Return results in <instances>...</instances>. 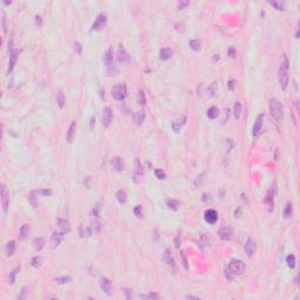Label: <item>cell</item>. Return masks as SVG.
<instances>
[{
  "mask_svg": "<svg viewBox=\"0 0 300 300\" xmlns=\"http://www.w3.org/2000/svg\"><path fill=\"white\" fill-rule=\"evenodd\" d=\"M279 83L283 89H286L287 88V85H288V59L286 55H283V61L280 64V67H279Z\"/></svg>",
  "mask_w": 300,
  "mask_h": 300,
  "instance_id": "6da1fadb",
  "label": "cell"
},
{
  "mask_svg": "<svg viewBox=\"0 0 300 300\" xmlns=\"http://www.w3.org/2000/svg\"><path fill=\"white\" fill-rule=\"evenodd\" d=\"M268 107H270L271 115L274 117V120L277 122H281V120L284 117V108H283L281 102L277 99H271L268 102Z\"/></svg>",
  "mask_w": 300,
  "mask_h": 300,
  "instance_id": "7a4b0ae2",
  "label": "cell"
},
{
  "mask_svg": "<svg viewBox=\"0 0 300 300\" xmlns=\"http://www.w3.org/2000/svg\"><path fill=\"white\" fill-rule=\"evenodd\" d=\"M111 96L116 101H122L127 96V86L123 83L114 86L111 89Z\"/></svg>",
  "mask_w": 300,
  "mask_h": 300,
  "instance_id": "3957f363",
  "label": "cell"
},
{
  "mask_svg": "<svg viewBox=\"0 0 300 300\" xmlns=\"http://www.w3.org/2000/svg\"><path fill=\"white\" fill-rule=\"evenodd\" d=\"M229 270L233 274H241L245 271V264L239 259H232L229 264Z\"/></svg>",
  "mask_w": 300,
  "mask_h": 300,
  "instance_id": "277c9868",
  "label": "cell"
},
{
  "mask_svg": "<svg viewBox=\"0 0 300 300\" xmlns=\"http://www.w3.org/2000/svg\"><path fill=\"white\" fill-rule=\"evenodd\" d=\"M107 24V15L104 13H101L95 19L94 24L92 25V31H101Z\"/></svg>",
  "mask_w": 300,
  "mask_h": 300,
  "instance_id": "5b68a950",
  "label": "cell"
},
{
  "mask_svg": "<svg viewBox=\"0 0 300 300\" xmlns=\"http://www.w3.org/2000/svg\"><path fill=\"white\" fill-rule=\"evenodd\" d=\"M113 121V113H111V109L109 107H106L102 111V126L103 127H109L110 123Z\"/></svg>",
  "mask_w": 300,
  "mask_h": 300,
  "instance_id": "8992f818",
  "label": "cell"
},
{
  "mask_svg": "<svg viewBox=\"0 0 300 300\" xmlns=\"http://www.w3.org/2000/svg\"><path fill=\"white\" fill-rule=\"evenodd\" d=\"M263 122H264V114H259L256 119V122H254V126L252 128V135L254 137H257L260 132H262V128H263Z\"/></svg>",
  "mask_w": 300,
  "mask_h": 300,
  "instance_id": "52a82bcc",
  "label": "cell"
},
{
  "mask_svg": "<svg viewBox=\"0 0 300 300\" xmlns=\"http://www.w3.org/2000/svg\"><path fill=\"white\" fill-rule=\"evenodd\" d=\"M256 250H257V244L256 241L252 239V238H249L246 244H245V252H246V256L249 258H252L253 254L256 253Z\"/></svg>",
  "mask_w": 300,
  "mask_h": 300,
  "instance_id": "ba28073f",
  "label": "cell"
},
{
  "mask_svg": "<svg viewBox=\"0 0 300 300\" xmlns=\"http://www.w3.org/2000/svg\"><path fill=\"white\" fill-rule=\"evenodd\" d=\"M117 60L121 64H128L130 61V56L123 46H120V48L117 51Z\"/></svg>",
  "mask_w": 300,
  "mask_h": 300,
  "instance_id": "9c48e42d",
  "label": "cell"
},
{
  "mask_svg": "<svg viewBox=\"0 0 300 300\" xmlns=\"http://www.w3.org/2000/svg\"><path fill=\"white\" fill-rule=\"evenodd\" d=\"M204 218H205V220H206L209 224H215V223L218 220V213H217V211H215V210H212V209H209V210L205 211Z\"/></svg>",
  "mask_w": 300,
  "mask_h": 300,
  "instance_id": "30bf717a",
  "label": "cell"
},
{
  "mask_svg": "<svg viewBox=\"0 0 300 300\" xmlns=\"http://www.w3.org/2000/svg\"><path fill=\"white\" fill-rule=\"evenodd\" d=\"M1 204H2L4 212L6 213L7 210H8V204H9V203H8V195H7L5 184H1Z\"/></svg>",
  "mask_w": 300,
  "mask_h": 300,
  "instance_id": "8fae6325",
  "label": "cell"
},
{
  "mask_svg": "<svg viewBox=\"0 0 300 300\" xmlns=\"http://www.w3.org/2000/svg\"><path fill=\"white\" fill-rule=\"evenodd\" d=\"M218 234H219V238H220L222 240H230L232 232H231V229H230V228L225 226V228H222V229L218 231Z\"/></svg>",
  "mask_w": 300,
  "mask_h": 300,
  "instance_id": "7c38bea8",
  "label": "cell"
},
{
  "mask_svg": "<svg viewBox=\"0 0 300 300\" xmlns=\"http://www.w3.org/2000/svg\"><path fill=\"white\" fill-rule=\"evenodd\" d=\"M111 166H113V168H114L116 171H122V170L124 169L123 160H122L121 157H119V156H116V157H114V158H113V161H111Z\"/></svg>",
  "mask_w": 300,
  "mask_h": 300,
  "instance_id": "4fadbf2b",
  "label": "cell"
},
{
  "mask_svg": "<svg viewBox=\"0 0 300 300\" xmlns=\"http://www.w3.org/2000/svg\"><path fill=\"white\" fill-rule=\"evenodd\" d=\"M100 286L101 288L107 293V294H110L111 292H110V288H111V283H110V280L108 279V278H101L100 280Z\"/></svg>",
  "mask_w": 300,
  "mask_h": 300,
  "instance_id": "5bb4252c",
  "label": "cell"
},
{
  "mask_svg": "<svg viewBox=\"0 0 300 300\" xmlns=\"http://www.w3.org/2000/svg\"><path fill=\"white\" fill-rule=\"evenodd\" d=\"M103 62H104V65L108 67V68H110V67L113 66V49H111V48H109V49L104 53Z\"/></svg>",
  "mask_w": 300,
  "mask_h": 300,
  "instance_id": "9a60e30c",
  "label": "cell"
},
{
  "mask_svg": "<svg viewBox=\"0 0 300 300\" xmlns=\"http://www.w3.org/2000/svg\"><path fill=\"white\" fill-rule=\"evenodd\" d=\"M172 55V49L169 48V47H164V48H161L160 51V59L161 60H168L170 59Z\"/></svg>",
  "mask_w": 300,
  "mask_h": 300,
  "instance_id": "2e32d148",
  "label": "cell"
},
{
  "mask_svg": "<svg viewBox=\"0 0 300 300\" xmlns=\"http://www.w3.org/2000/svg\"><path fill=\"white\" fill-rule=\"evenodd\" d=\"M75 130H76V122H72V124L69 126V129L67 132V142L72 143L74 135H75Z\"/></svg>",
  "mask_w": 300,
  "mask_h": 300,
  "instance_id": "e0dca14e",
  "label": "cell"
},
{
  "mask_svg": "<svg viewBox=\"0 0 300 300\" xmlns=\"http://www.w3.org/2000/svg\"><path fill=\"white\" fill-rule=\"evenodd\" d=\"M58 225H59V228H60V231L65 234H66L67 232H69V230H70L69 223H68V220H66V219H58Z\"/></svg>",
  "mask_w": 300,
  "mask_h": 300,
  "instance_id": "ac0fdd59",
  "label": "cell"
},
{
  "mask_svg": "<svg viewBox=\"0 0 300 300\" xmlns=\"http://www.w3.org/2000/svg\"><path fill=\"white\" fill-rule=\"evenodd\" d=\"M144 119H145V113H144V110L137 111V113H135V115H134V121L136 122L137 126H141V124L143 123Z\"/></svg>",
  "mask_w": 300,
  "mask_h": 300,
  "instance_id": "d6986e66",
  "label": "cell"
},
{
  "mask_svg": "<svg viewBox=\"0 0 300 300\" xmlns=\"http://www.w3.org/2000/svg\"><path fill=\"white\" fill-rule=\"evenodd\" d=\"M33 246L34 249H35V251H41L42 249H43V246H45V239L42 238V237H38V238H35L33 241Z\"/></svg>",
  "mask_w": 300,
  "mask_h": 300,
  "instance_id": "ffe728a7",
  "label": "cell"
},
{
  "mask_svg": "<svg viewBox=\"0 0 300 300\" xmlns=\"http://www.w3.org/2000/svg\"><path fill=\"white\" fill-rule=\"evenodd\" d=\"M64 234L61 231L60 232H54V233L52 234V243H53V246H58L60 243H61V240H62V238H64Z\"/></svg>",
  "mask_w": 300,
  "mask_h": 300,
  "instance_id": "44dd1931",
  "label": "cell"
},
{
  "mask_svg": "<svg viewBox=\"0 0 300 300\" xmlns=\"http://www.w3.org/2000/svg\"><path fill=\"white\" fill-rule=\"evenodd\" d=\"M292 203L291 202H287L286 205H285V209H284V218L285 219H288L291 218L292 216V212H293V207H292Z\"/></svg>",
  "mask_w": 300,
  "mask_h": 300,
  "instance_id": "7402d4cb",
  "label": "cell"
},
{
  "mask_svg": "<svg viewBox=\"0 0 300 300\" xmlns=\"http://www.w3.org/2000/svg\"><path fill=\"white\" fill-rule=\"evenodd\" d=\"M19 237H20V239L21 240H25V239H27V237H28V233H30V228H28V225L27 224H24L21 228H20V232H19Z\"/></svg>",
  "mask_w": 300,
  "mask_h": 300,
  "instance_id": "603a6c76",
  "label": "cell"
},
{
  "mask_svg": "<svg viewBox=\"0 0 300 300\" xmlns=\"http://www.w3.org/2000/svg\"><path fill=\"white\" fill-rule=\"evenodd\" d=\"M207 117L209 119H211V120H213V119H216L217 116H218V114H219V109L216 107V106H212L211 108H209V110H207Z\"/></svg>",
  "mask_w": 300,
  "mask_h": 300,
  "instance_id": "cb8c5ba5",
  "label": "cell"
},
{
  "mask_svg": "<svg viewBox=\"0 0 300 300\" xmlns=\"http://www.w3.org/2000/svg\"><path fill=\"white\" fill-rule=\"evenodd\" d=\"M14 251H15V241L11 240V241H8L7 245H6V254H7L8 257H9V256H13Z\"/></svg>",
  "mask_w": 300,
  "mask_h": 300,
  "instance_id": "d4e9b609",
  "label": "cell"
},
{
  "mask_svg": "<svg viewBox=\"0 0 300 300\" xmlns=\"http://www.w3.org/2000/svg\"><path fill=\"white\" fill-rule=\"evenodd\" d=\"M164 262L167 263L168 265H171L172 267H175V260H173V258H172V256H171V253H170V251L169 250H166V252H164Z\"/></svg>",
  "mask_w": 300,
  "mask_h": 300,
  "instance_id": "484cf974",
  "label": "cell"
},
{
  "mask_svg": "<svg viewBox=\"0 0 300 300\" xmlns=\"http://www.w3.org/2000/svg\"><path fill=\"white\" fill-rule=\"evenodd\" d=\"M241 109H243V107H241V103L240 102H236L233 106V115L236 119H239L240 117V114H241Z\"/></svg>",
  "mask_w": 300,
  "mask_h": 300,
  "instance_id": "4316f807",
  "label": "cell"
},
{
  "mask_svg": "<svg viewBox=\"0 0 300 300\" xmlns=\"http://www.w3.org/2000/svg\"><path fill=\"white\" fill-rule=\"evenodd\" d=\"M286 263H287V266L290 268H294L296 267V256L294 254H288L286 257Z\"/></svg>",
  "mask_w": 300,
  "mask_h": 300,
  "instance_id": "83f0119b",
  "label": "cell"
},
{
  "mask_svg": "<svg viewBox=\"0 0 300 300\" xmlns=\"http://www.w3.org/2000/svg\"><path fill=\"white\" fill-rule=\"evenodd\" d=\"M167 205L171 209V210H175V211L179 209V202L176 200H168Z\"/></svg>",
  "mask_w": 300,
  "mask_h": 300,
  "instance_id": "f1b7e54d",
  "label": "cell"
},
{
  "mask_svg": "<svg viewBox=\"0 0 300 300\" xmlns=\"http://www.w3.org/2000/svg\"><path fill=\"white\" fill-rule=\"evenodd\" d=\"M116 197H117V200L122 204L127 202V194H126L124 190H119L117 194H116Z\"/></svg>",
  "mask_w": 300,
  "mask_h": 300,
  "instance_id": "f546056e",
  "label": "cell"
},
{
  "mask_svg": "<svg viewBox=\"0 0 300 300\" xmlns=\"http://www.w3.org/2000/svg\"><path fill=\"white\" fill-rule=\"evenodd\" d=\"M92 234V230L89 228H86L83 225L80 226V236L81 237H89Z\"/></svg>",
  "mask_w": 300,
  "mask_h": 300,
  "instance_id": "4dcf8cb0",
  "label": "cell"
},
{
  "mask_svg": "<svg viewBox=\"0 0 300 300\" xmlns=\"http://www.w3.org/2000/svg\"><path fill=\"white\" fill-rule=\"evenodd\" d=\"M135 169H136V175H143L144 173V170H143V167H142V164H141V162H140V160L138 158H136V161H135Z\"/></svg>",
  "mask_w": 300,
  "mask_h": 300,
  "instance_id": "1f68e13d",
  "label": "cell"
},
{
  "mask_svg": "<svg viewBox=\"0 0 300 300\" xmlns=\"http://www.w3.org/2000/svg\"><path fill=\"white\" fill-rule=\"evenodd\" d=\"M138 298H141V299H160L161 296L157 293H150V294H140Z\"/></svg>",
  "mask_w": 300,
  "mask_h": 300,
  "instance_id": "d6a6232c",
  "label": "cell"
},
{
  "mask_svg": "<svg viewBox=\"0 0 300 300\" xmlns=\"http://www.w3.org/2000/svg\"><path fill=\"white\" fill-rule=\"evenodd\" d=\"M18 271H20V266L14 267V268L12 270V272L9 273V283H11V284H14V283H15V275H17Z\"/></svg>",
  "mask_w": 300,
  "mask_h": 300,
  "instance_id": "836d02e7",
  "label": "cell"
},
{
  "mask_svg": "<svg viewBox=\"0 0 300 300\" xmlns=\"http://www.w3.org/2000/svg\"><path fill=\"white\" fill-rule=\"evenodd\" d=\"M41 263H42V259L40 256H35L32 258V262H31V265L33 267H40L41 266Z\"/></svg>",
  "mask_w": 300,
  "mask_h": 300,
  "instance_id": "e575fe53",
  "label": "cell"
},
{
  "mask_svg": "<svg viewBox=\"0 0 300 300\" xmlns=\"http://www.w3.org/2000/svg\"><path fill=\"white\" fill-rule=\"evenodd\" d=\"M56 102H58V104H59L60 108L64 107V104H65V95H64V92H62V90L59 92L58 98H56Z\"/></svg>",
  "mask_w": 300,
  "mask_h": 300,
  "instance_id": "d590c367",
  "label": "cell"
},
{
  "mask_svg": "<svg viewBox=\"0 0 300 300\" xmlns=\"http://www.w3.org/2000/svg\"><path fill=\"white\" fill-rule=\"evenodd\" d=\"M38 194V191H31V194H30V196H28V200H30V203H31V205L33 206V207H36V204H38V202H36V197H35V195Z\"/></svg>",
  "mask_w": 300,
  "mask_h": 300,
  "instance_id": "8d00e7d4",
  "label": "cell"
},
{
  "mask_svg": "<svg viewBox=\"0 0 300 300\" xmlns=\"http://www.w3.org/2000/svg\"><path fill=\"white\" fill-rule=\"evenodd\" d=\"M185 121H187V117L183 116V117H182V121H179V123H173V124H172V129H173L175 132H178V130L181 129V127L185 124Z\"/></svg>",
  "mask_w": 300,
  "mask_h": 300,
  "instance_id": "74e56055",
  "label": "cell"
},
{
  "mask_svg": "<svg viewBox=\"0 0 300 300\" xmlns=\"http://www.w3.org/2000/svg\"><path fill=\"white\" fill-rule=\"evenodd\" d=\"M190 47H191V49H192V51H200V40H197V39L191 40V41H190Z\"/></svg>",
  "mask_w": 300,
  "mask_h": 300,
  "instance_id": "f35d334b",
  "label": "cell"
},
{
  "mask_svg": "<svg viewBox=\"0 0 300 300\" xmlns=\"http://www.w3.org/2000/svg\"><path fill=\"white\" fill-rule=\"evenodd\" d=\"M134 213L137 218H142L143 217V213H142V206L141 205H136L135 209H134Z\"/></svg>",
  "mask_w": 300,
  "mask_h": 300,
  "instance_id": "ab89813d",
  "label": "cell"
},
{
  "mask_svg": "<svg viewBox=\"0 0 300 300\" xmlns=\"http://www.w3.org/2000/svg\"><path fill=\"white\" fill-rule=\"evenodd\" d=\"M155 176L158 178V179H166V173L162 169H156L155 170Z\"/></svg>",
  "mask_w": 300,
  "mask_h": 300,
  "instance_id": "60d3db41",
  "label": "cell"
},
{
  "mask_svg": "<svg viewBox=\"0 0 300 300\" xmlns=\"http://www.w3.org/2000/svg\"><path fill=\"white\" fill-rule=\"evenodd\" d=\"M204 176H205V172L200 173V175H198V176L196 177V179H195V187H197V188H198L200 184H202V182H203V179H204V178H203Z\"/></svg>",
  "mask_w": 300,
  "mask_h": 300,
  "instance_id": "b9f144b4",
  "label": "cell"
},
{
  "mask_svg": "<svg viewBox=\"0 0 300 300\" xmlns=\"http://www.w3.org/2000/svg\"><path fill=\"white\" fill-rule=\"evenodd\" d=\"M72 280L70 277H61V278H56V283L58 284H67Z\"/></svg>",
  "mask_w": 300,
  "mask_h": 300,
  "instance_id": "7bdbcfd3",
  "label": "cell"
},
{
  "mask_svg": "<svg viewBox=\"0 0 300 300\" xmlns=\"http://www.w3.org/2000/svg\"><path fill=\"white\" fill-rule=\"evenodd\" d=\"M138 101H140V104H142V106L145 104V95H144V92H143V90H141V92L138 93Z\"/></svg>",
  "mask_w": 300,
  "mask_h": 300,
  "instance_id": "ee69618b",
  "label": "cell"
},
{
  "mask_svg": "<svg viewBox=\"0 0 300 300\" xmlns=\"http://www.w3.org/2000/svg\"><path fill=\"white\" fill-rule=\"evenodd\" d=\"M268 4H271L272 6H274L278 11H281V9L284 8V5H283L281 2H277V1H268Z\"/></svg>",
  "mask_w": 300,
  "mask_h": 300,
  "instance_id": "f6af8a7d",
  "label": "cell"
},
{
  "mask_svg": "<svg viewBox=\"0 0 300 300\" xmlns=\"http://www.w3.org/2000/svg\"><path fill=\"white\" fill-rule=\"evenodd\" d=\"M216 89H217V82H212V83L210 85V87H209V92H210V95H211V96L215 94Z\"/></svg>",
  "mask_w": 300,
  "mask_h": 300,
  "instance_id": "bcb514c9",
  "label": "cell"
},
{
  "mask_svg": "<svg viewBox=\"0 0 300 300\" xmlns=\"http://www.w3.org/2000/svg\"><path fill=\"white\" fill-rule=\"evenodd\" d=\"M39 194H41V195H43V196H51V195L53 194V191H52L51 189H43V190H40Z\"/></svg>",
  "mask_w": 300,
  "mask_h": 300,
  "instance_id": "7dc6e473",
  "label": "cell"
},
{
  "mask_svg": "<svg viewBox=\"0 0 300 300\" xmlns=\"http://www.w3.org/2000/svg\"><path fill=\"white\" fill-rule=\"evenodd\" d=\"M74 49L76 51V53H77V54H81V52H82V47H81L80 42H74Z\"/></svg>",
  "mask_w": 300,
  "mask_h": 300,
  "instance_id": "c3c4849f",
  "label": "cell"
},
{
  "mask_svg": "<svg viewBox=\"0 0 300 300\" xmlns=\"http://www.w3.org/2000/svg\"><path fill=\"white\" fill-rule=\"evenodd\" d=\"M228 55H229V58H231V59H233L234 55H236V51H234V48L232 47H230L229 48V52H228Z\"/></svg>",
  "mask_w": 300,
  "mask_h": 300,
  "instance_id": "681fc988",
  "label": "cell"
},
{
  "mask_svg": "<svg viewBox=\"0 0 300 300\" xmlns=\"http://www.w3.org/2000/svg\"><path fill=\"white\" fill-rule=\"evenodd\" d=\"M2 30H4V33L7 32V28H6V18H5V13H2Z\"/></svg>",
  "mask_w": 300,
  "mask_h": 300,
  "instance_id": "f907efd6",
  "label": "cell"
},
{
  "mask_svg": "<svg viewBox=\"0 0 300 300\" xmlns=\"http://www.w3.org/2000/svg\"><path fill=\"white\" fill-rule=\"evenodd\" d=\"M179 245H181V236L178 234V236H176V238H175V246L178 249Z\"/></svg>",
  "mask_w": 300,
  "mask_h": 300,
  "instance_id": "816d5d0a",
  "label": "cell"
},
{
  "mask_svg": "<svg viewBox=\"0 0 300 300\" xmlns=\"http://www.w3.org/2000/svg\"><path fill=\"white\" fill-rule=\"evenodd\" d=\"M189 5V1H179V4H178V9H182L183 7H185V6H188Z\"/></svg>",
  "mask_w": 300,
  "mask_h": 300,
  "instance_id": "f5cc1de1",
  "label": "cell"
},
{
  "mask_svg": "<svg viewBox=\"0 0 300 300\" xmlns=\"http://www.w3.org/2000/svg\"><path fill=\"white\" fill-rule=\"evenodd\" d=\"M123 291H124V293H126V296H127V299H132V298H133V294L130 293V292H132L130 290H128V288H123Z\"/></svg>",
  "mask_w": 300,
  "mask_h": 300,
  "instance_id": "db71d44e",
  "label": "cell"
},
{
  "mask_svg": "<svg viewBox=\"0 0 300 300\" xmlns=\"http://www.w3.org/2000/svg\"><path fill=\"white\" fill-rule=\"evenodd\" d=\"M228 87L230 90H234V80H229L228 82Z\"/></svg>",
  "mask_w": 300,
  "mask_h": 300,
  "instance_id": "11a10c76",
  "label": "cell"
},
{
  "mask_svg": "<svg viewBox=\"0 0 300 300\" xmlns=\"http://www.w3.org/2000/svg\"><path fill=\"white\" fill-rule=\"evenodd\" d=\"M182 258H183V264H184V267H185V270H188L189 268V265H188V262H187V259H185V254H184V252H182Z\"/></svg>",
  "mask_w": 300,
  "mask_h": 300,
  "instance_id": "9f6ffc18",
  "label": "cell"
},
{
  "mask_svg": "<svg viewBox=\"0 0 300 300\" xmlns=\"http://www.w3.org/2000/svg\"><path fill=\"white\" fill-rule=\"evenodd\" d=\"M35 22H36V25L41 26V18H40L39 15H36V17H35Z\"/></svg>",
  "mask_w": 300,
  "mask_h": 300,
  "instance_id": "6f0895ef",
  "label": "cell"
},
{
  "mask_svg": "<svg viewBox=\"0 0 300 300\" xmlns=\"http://www.w3.org/2000/svg\"><path fill=\"white\" fill-rule=\"evenodd\" d=\"M225 273H226L228 279H229V280H231V275H230V270H229V267H226V268H225Z\"/></svg>",
  "mask_w": 300,
  "mask_h": 300,
  "instance_id": "680465c9",
  "label": "cell"
},
{
  "mask_svg": "<svg viewBox=\"0 0 300 300\" xmlns=\"http://www.w3.org/2000/svg\"><path fill=\"white\" fill-rule=\"evenodd\" d=\"M94 124H95V117H94V116H92V117H90V127L93 128V126H94Z\"/></svg>",
  "mask_w": 300,
  "mask_h": 300,
  "instance_id": "91938a15",
  "label": "cell"
},
{
  "mask_svg": "<svg viewBox=\"0 0 300 300\" xmlns=\"http://www.w3.org/2000/svg\"><path fill=\"white\" fill-rule=\"evenodd\" d=\"M25 293H26V288L24 287V288H22V291H21V296L19 297V299H22V298H24V296H25Z\"/></svg>",
  "mask_w": 300,
  "mask_h": 300,
  "instance_id": "94428289",
  "label": "cell"
},
{
  "mask_svg": "<svg viewBox=\"0 0 300 300\" xmlns=\"http://www.w3.org/2000/svg\"><path fill=\"white\" fill-rule=\"evenodd\" d=\"M185 298L187 299H198V297H196V296H185Z\"/></svg>",
  "mask_w": 300,
  "mask_h": 300,
  "instance_id": "6125c7cd",
  "label": "cell"
},
{
  "mask_svg": "<svg viewBox=\"0 0 300 300\" xmlns=\"http://www.w3.org/2000/svg\"><path fill=\"white\" fill-rule=\"evenodd\" d=\"M296 39H299V25L297 26V33H296Z\"/></svg>",
  "mask_w": 300,
  "mask_h": 300,
  "instance_id": "be15d7a7",
  "label": "cell"
}]
</instances>
